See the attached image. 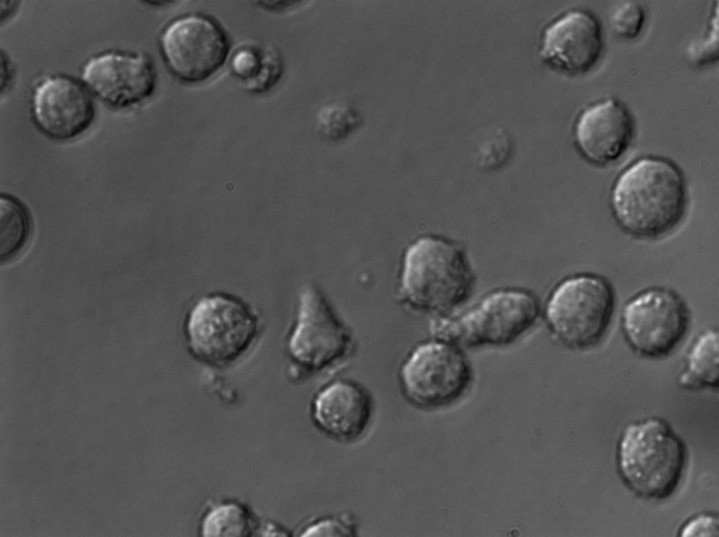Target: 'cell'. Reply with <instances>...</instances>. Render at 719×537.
Masks as SVG:
<instances>
[{
	"label": "cell",
	"instance_id": "cell-19",
	"mask_svg": "<svg viewBox=\"0 0 719 537\" xmlns=\"http://www.w3.org/2000/svg\"><path fill=\"white\" fill-rule=\"evenodd\" d=\"M315 122L317 129L324 138L338 141L360 127L363 117L352 107L328 104L318 110Z\"/></svg>",
	"mask_w": 719,
	"mask_h": 537
},
{
	"label": "cell",
	"instance_id": "cell-6",
	"mask_svg": "<svg viewBox=\"0 0 719 537\" xmlns=\"http://www.w3.org/2000/svg\"><path fill=\"white\" fill-rule=\"evenodd\" d=\"M540 312L539 303L532 293L499 290L461 316L438 321L434 330L440 339L468 346H506L529 331Z\"/></svg>",
	"mask_w": 719,
	"mask_h": 537
},
{
	"label": "cell",
	"instance_id": "cell-5",
	"mask_svg": "<svg viewBox=\"0 0 719 537\" xmlns=\"http://www.w3.org/2000/svg\"><path fill=\"white\" fill-rule=\"evenodd\" d=\"M614 307V293L607 281L580 274L557 286L548 300L546 317L560 343L583 350L598 345L605 337Z\"/></svg>",
	"mask_w": 719,
	"mask_h": 537
},
{
	"label": "cell",
	"instance_id": "cell-9",
	"mask_svg": "<svg viewBox=\"0 0 719 537\" xmlns=\"http://www.w3.org/2000/svg\"><path fill=\"white\" fill-rule=\"evenodd\" d=\"M690 324L683 300L665 288L641 291L625 305L621 326L630 346L640 354L661 358L682 341Z\"/></svg>",
	"mask_w": 719,
	"mask_h": 537
},
{
	"label": "cell",
	"instance_id": "cell-16",
	"mask_svg": "<svg viewBox=\"0 0 719 537\" xmlns=\"http://www.w3.org/2000/svg\"><path fill=\"white\" fill-rule=\"evenodd\" d=\"M230 71L253 94H263L272 88L281 79L284 62L279 53L271 46L244 44L232 53Z\"/></svg>",
	"mask_w": 719,
	"mask_h": 537
},
{
	"label": "cell",
	"instance_id": "cell-23",
	"mask_svg": "<svg viewBox=\"0 0 719 537\" xmlns=\"http://www.w3.org/2000/svg\"><path fill=\"white\" fill-rule=\"evenodd\" d=\"M717 20L718 18L715 20L712 19L710 33L706 39L704 41V43H699L697 46H693V48L690 51L691 56L697 62H705L712 61L714 60V57L717 58L718 45L717 42H714V40H718V23L714 25V22Z\"/></svg>",
	"mask_w": 719,
	"mask_h": 537
},
{
	"label": "cell",
	"instance_id": "cell-15",
	"mask_svg": "<svg viewBox=\"0 0 719 537\" xmlns=\"http://www.w3.org/2000/svg\"><path fill=\"white\" fill-rule=\"evenodd\" d=\"M312 419L325 435L348 442L366 430L372 414L369 394L358 383L338 380L323 388L312 404Z\"/></svg>",
	"mask_w": 719,
	"mask_h": 537
},
{
	"label": "cell",
	"instance_id": "cell-8",
	"mask_svg": "<svg viewBox=\"0 0 719 537\" xmlns=\"http://www.w3.org/2000/svg\"><path fill=\"white\" fill-rule=\"evenodd\" d=\"M473 379L471 366L454 343L440 339L418 347L404 365L401 380L409 400L435 409L460 399Z\"/></svg>",
	"mask_w": 719,
	"mask_h": 537
},
{
	"label": "cell",
	"instance_id": "cell-20",
	"mask_svg": "<svg viewBox=\"0 0 719 537\" xmlns=\"http://www.w3.org/2000/svg\"><path fill=\"white\" fill-rule=\"evenodd\" d=\"M249 519L245 512L235 505H227L212 510L205 518V536H243L248 533Z\"/></svg>",
	"mask_w": 719,
	"mask_h": 537
},
{
	"label": "cell",
	"instance_id": "cell-18",
	"mask_svg": "<svg viewBox=\"0 0 719 537\" xmlns=\"http://www.w3.org/2000/svg\"><path fill=\"white\" fill-rule=\"evenodd\" d=\"M32 232V219L27 206L13 195L0 198V258L7 262L25 247Z\"/></svg>",
	"mask_w": 719,
	"mask_h": 537
},
{
	"label": "cell",
	"instance_id": "cell-1",
	"mask_svg": "<svg viewBox=\"0 0 719 537\" xmlns=\"http://www.w3.org/2000/svg\"><path fill=\"white\" fill-rule=\"evenodd\" d=\"M688 203L685 178L670 161L645 157L627 167L616 180L611 204L619 225L636 237L664 236L683 219Z\"/></svg>",
	"mask_w": 719,
	"mask_h": 537
},
{
	"label": "cell",
	"instance_id": "cell-13",
	"mask_svg": "<svg viewBox=\"0 0 719 537\" xmlns=\"http://www.w3.org/2000/svg\"><path fill=\"white\" fill-rule=\"evenodd\" d=\"M603 50V32L598 20L589 12L574 10L546 27L540 55L553 70L576 76L592 69Z\"/></svg>",
	"mask_w": 719,
	"mask_h": 537
},
{
	"label": "cell",
	"instance_id": "cell-24",
	"mask_svg": "<svg viewBox=\"0 0 719 537\" xmlns=\"http://www.w3.org/2000/svg\"><path fill=\"white\" fill-rule=\"evenodd\" d=\"M715 518L712 515H700L689 522L682 531L683 536H692L695 533H706L713 531Z\"/></svg>",
	"mask_w": 719,
	"mask_h": 537
},
{
	"label": "cell",
	"instance_id": "cell-7",
	"mask_svg": "<svg viewBox=\"0 0 719 537\" xmlns=\"http://www.w3.org/2000/svg\"><path fill=\"white\" fill-rule=\"evenodd\" d=\"M159 46L171 73L187 84H200L216 75L231 51L230 37L216 19L188 13L169 22L161 32Z\"/></svg>",
	"mask_w": 719,
	"mask_h": 537
},
{
	"label": "cell",
	"instance_id": "cell-12",
	"mask_svg": "<svg viewBox=\"0 0 719 537\" xmlns=\"http://www.w3.org/2000/svg\"><path fill=\"white\" fill-rule=\"evenodd\" d=\"M32 112L38 128L58 141L77 138L93 124L96 109L88 88L63 74L49 77L34 89Z\"/></svg>",
	"mask_w": 719,
	"mask_h": 537
},
{
	"label": "cell",
	"instance_id": "cell-2",
	"mask_svg": "<svg viewBox=\"0 0 719 537\" xmlns=\"http://www.w3.org/2000/svg\"><path fill=\"white\" fill-rule=\"evenodd\" d=\"M686 463V449L669 425L658 418L629 425L617 449L620 475L638 496L662 500L675 491Z\"/></svg>",
	"mask_w": 719,
	"mask_h": 537
},
{
	"label": "cell",
	"instance_id": "cell-11",
	"mask_svg": "<svg viewBox=\"0 0 719 537\" xmlns=\"http://www.w3.org/2000/svg\"><path fill=\"white\" fill-rule=\"evenodd\" d=\"M352 336L321 294L304 291L298 321L290 340V351L301 364L320 371L336 364L349 353Z\"/></svg>",
	"mask_w": 719,
	"mask_h": 537
},
{
	"label": "cell",
	"instance_id": "cell-3",
	"mask_svg": "<svg viewBox=\"0 0 719 537\" xmlns=\"http://www.w3.org/2000/svg\"><path fill=\"white\" fill-rule=\"evenodd\" d=\"M473 283L469 260L455 244L423 237L406 253L402 289L416 308L434 313L449 312L466 300Z\"/></svg>",
	"mask_w": 719,
	"mask_h": 537
},
{
	"label": "cell",
	"instance_id": "cell-10",
	"mask_svg": "<svg viewBox=\"0 0 719 537\" xmlns=\"http://www.w3.org/2000/svg\"><path fill=\"white\" fill-rule=\"evenodd\" d=\"M83 79L107 105L128 109L152 96L158 76L155 65L147 55L111 51L89 59L84 66Z\"/></svg>",
	"mask_w": 719,
	"mask_h": 537
},
{
	"label": "cell",
	"instance_id": "cell-4",
	"mask_svg": "<svg viewBox=\"0 0 719 537\" xmlns=\"http://www.w3.org/2000/svg\"><path fill=\"white\" fill-rule=\"evenodd\" d=\"M194 357L207 364L225 366L248 352L259 332L257 314L238 298L213 293L201 298L185 324Z\"/></svg>",
	"mask_w": 719,
	"mask_h": 537
},
{
	"label": "cell",
	"instance_id": "cell-14",
	"mask_svg": "<svg viewBox=\"0 0 719 537\" xmlns=\"http://www.w3.org/2000/svg\"><path fill=\"white\" fill-rule=\"evenodd\" d=\"M635 133L632 114L614 98L586 107L579 114L574 127L579 150L588 161L599 165L621 159L631 145Z\"/></svg>",
	"mask_w": 719,
	"mask_h": 537
},
{
	"label": "cell",
	"instance_id": "cell-21",
	"mask_svg": "<svg viewBox=\"0 0 719 537\" xmlns=\"http://www.w3.org/2000/svg\"><path fill=\"white\" fill-rule=\"evenodd\" d=\"M613 31L626 39L637 38L642 32L645 22V13L638 3L629 1L619 6L610 19Z\"/></svg>",
	"mask_w": 719,
	"mask_h": 537
},
{
	"label": "cell",
	"instance_id": "cell-17",
	"mask_svg": "<svg viewBox=\"0 0 719 537\" xmlns=\"http://www.w3.org/2000/svg\"><path fill=\"white\" fill-rule=\"evenodd\" d=\"M681 385L690 389L718 387V337L713 331L701 334L687 354L680 376Z\"/></svg>",
	"mask_w": 719,
	"mask_h": 537
},
{
	"label": "cell",
	"instance_id": "cell-22",
	"mask_svg": "<svg viewBox=\"0 0 719 537\" xmlns=\"http://www.w3.org/2000/svg\"><path fill=\"white\" fill-rule=\"evenodd\" d=\"M355 524L348 515L317 519L305 527L302 536H353Z\"/></svg>",
	"mask_w": 719,
	"mask_h": 537
}]
</instances>
